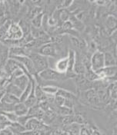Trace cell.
<instances>
[{"instance_id":"11","label":"cell","mask_w":117,"mask_h":135,"mask_svg":"<svg viewBox=\"0 0 117 135\" xmlns=\"http://www.w3.org/2000/svg\"><path fill=\"white\" fill-rule=\"evenodd\" d=\"M85 92H86L85 93L86 99L89 103L92 104V105H100L101 101L98 96L96 91L94 88L86 91Z\"/></svg>"},{"instance_id":"21","label":"cell","mask_w":117,"mask_h":135,"mask_svg":"<svg viewBox=\"0 0 117 135\" xmlns=\"http://www.w3.org/2000/svg\"><path fill=\"white\" fill-rule=\"evenodd\" d=\"M12 20L7 18V19L5 21V22L0 26V41H1V42H2V41L5 39L6 35V33H7V32H8V28H9V26L12 24Z\"/></svg>"},{"instance_id":"1","label":"cell","mask_w":117,"mask_h":135,"mask_svg":"<svg viewBox=\"0 0 117 135\" xmlns=\"http://www.w3.org/2000/svg\"><path fill=\"white\" fill-rule=\"evenodd\" d=\"M28 57H29L30 59L32 60L36 74H39L43 70L49 68L48 58L41 55L38 53H35V52H30V54L29 55Z\"/></svg>"},{"instance_id":"43","label":"cell","mask_w":117,"mask_h":135,"mask_svg":"<svg viewBox=\"0 0 117 135\" xmlns=\"http://www.w3.org/2000/svg\"><path fill=\"white\" fill-rule=\"evenodd\" d=\"M20 135H21V134H20Z\"/></svg>"},{"instance_id":"10","label":"cell","mask_w":117,"mask_h":135,"mask_svg":"<svg viewBox=\"0 0 117 135\" xmlns=\"http://www.w3.org/2000/svg\"><path fill=\"white\" fill-rule=\"evenodd\" d=\"M32 78V76H28L23 74L22 75L17 77L16 78L12 79V83L14 84L16 86H17L19 89H21L22 91H23L25 88L27 87V85L30 82Z\"/></svg>"},{"instance_id":"9","label":"cell","mask_w":117,"mask_h":135,"mask_svg":"<svg viewBox=\"0 0 117 135\" xmlns=\"http://www.w3.org/2000/svg\"><path fill=\"white\" fill-rule=\"evenodd\" d=\"M75 82L76 83L77 87L82 91H88L92 88V81H88L83 75H76L75 77Z\"/></svg>"},{"instance_id":"28","label":"cell","mask_w":117,"mask_h":135,"mask_svg":"<svg viewBox=\"0 0 117 135\" xmlns=\"http://www.w3.org/2000/svg\"><path fill=\"white\" fill-rule=\"evenodd\" d=\"M70 15L68 12L67 9H64V8H61L59 9V13H58V18L61 20L62 24L65 22L68 21L69 19Z\"/></svg>"},{"instance_id":"26","label":"cell","mask_w":117,"mask_h":135,"mask_svg":"<svg viewBox=\"0 0 117 135\" xmlns=\"http://www.w3.org/2000/svg\"><path fill=\"white\" fill-rule=\"evenodd\" d=\"M32 87H33V77H32V78H31L30 82H29V84L27 85V87L22 91V93L20 98H19V102H22V103H23V102L27 99V98L29 97V94H30L31 91H32Z\"/></svg>"},{"instance_id":"33","label":"cell","mask_w":117,"mask_h":135,"mask_svg":"<svg viewBox=\"0 0 117 135\" xmlns=\"http://www.w3.org/2000/svg\"><path fill=\"white\" fill-rule=\"evenodd\" d=\"M73 123L83 125L85 124V118L81 114H73Z\"/></svg>"},{"instance_id":"12","label":"cell","mask_w":117,"mask_h":135,"mask_svg":"<svg viewBox=\"0 0 117 135\" xmlns=\"http://www.w3.org/2000/svg\"><path fill=\"white\" fill-rule=\"evenodd\" d=\"M35 78H33V87H32V91L29 94V97L27 98V99L25 100L23 103L25 106L28 108H30L32 107L35 106V104H37V100H36V98H35Z\"/></svg>"},{"instance_id":"37","label":"cell","mask_w":117,"mask_h":135,"mask_svg":"<svg viewBox=\"0 0 117 135\" xmlns=\"http://www.w3.org/2000/svg\"><path fill=\"white\" fill-rule=\"evenodd\" d=\"M74 100H72V99H65L64 101V104H63V106L66 107L67 108H70V109H73L74 108Z\"/></svg>"},{"instance_id":"39","label":"cell","mask_w":117,"mask_h":135,"mask_svg":"<svg viewBox=\"0 0 117 135\" xmlns=\"http://www.w3.org/2000/svg\"><path fill=\"white\" fill-rule=\"evenodd\" d=\"M0 135H13L11 131L8 128V127L2 128L0 130Z\"/></svg>"},{"instance_id":"36","label":"cell","mask_w":117,"mask_h":135,"mask_svg":"<svg viewBox=\"0 0 117 135\" xmlns=\"http://www.w3.org/2000/svg\"><path fill=\"white\" fill-rule=\"evenodd\" d=\"M91 132H92V131L88 127L82 125L81 129H80V132H79V135H91Z\"/></svg>"},{"instance_id":"3","label":"cell","mask_w":117,"mask_h":135,"mask_svg":"<svg viewBox=\"0 0 117 135\" xmlns=\"http://www.w3.org/2000/svg\"><path fill=\"white\" fill-rule=\"evenodd\" d=\"M39 77L42 79V81H60L64 79L65 74H60L57 72L55 69H52L50 68H48L42 71L39 72Z\"/></svg>"},{"instance_id":"20","label":"cell","mask_w":117,"mask_h":135,"mask_svg":"<svg viewBox=\"0 0 117 135\" xmlns=\"http://www.w3.org/2000/svg\"><path fill=\"white\" fill-rule=\"evenodd\" d=\"M104 65L105 67H111L116 65V59L110 52L104 53Z\"/></svg>"},{"instance_id":"16","label":"cell","mask_w":117,"mask_h":135,"mask_svg":"<svg viewBox=\"0 0 117 135\" xmlns=\"http://www.w3.org/2000/svg\"><path fill=\"white\" fill-rule=\"evenodd\" d=\"M5 91L16 97L18 98H20V96L22 93V91L21 89H19L17 86H16L14 84H12L11 81L6 85V87L5 88Z\"/></svg>"},{"instance_id":"42","label":"cell","mask_w":117,"mask_h":135,"mask_svg":"<svg viewBox=\"0 0 117 135\" xmlns=\"http://www.w3.org/2000/svg\"><path fill=\"white\" fill-rule=\"evenodd\" d=\"M5 90H2V91H0V102L2 101V97H3V95L5 94Z\"/></svg>"},{"instance_id":"18","label":"cell","mask_w":117,"mask_h":135,"mask_svg":"<svg viewBox=\"0 0 117 135\" xmlns=\"http://www.w3.org/2000/svg\"><path fill=\"white\" fill-rule=\"evenodd\" d=\"M35 98L37 100V104L39 102H42V101H47L49 98V95L43 92L42 88H41V85H39V84H35Z\"/></svg>"},{"instance_id":"29","label":"cell","mask_w":117,"mask_h":135,"mask_svg":"<svg viewBox=\"0 0 117 135\" xmlns=\"http://www.w3.org/2000/svg\"><path fill=\"white\" fill-rule=\"evenodd\" d=\"M109 96L111 97V98L113 100V101H116V97H117V90H116V82L115 83H112V84H110L109 86Z\"/></svg>"},{"instance_id":"25","label":"cell","mask_w":117,"mask_h":135,"mask_svg":"<svg viewBox=\"0 0 117 135\" xmlns=\"http://www.w3.org/2000/svg\"><path fill=\"white\" fill-rule=\"evenodd\" d=\"M54 110L56 112V114H59L61 117L73 114V109L67 108L64 107V106H62V107H55Z\"/></svg>"},{"instance_id":"15","label":"cell","mask_w":117,"mask_h":135,"mask_svg":"<svg viewBox=\"0 0 117 135\" xmlns=\"http://www.w3.org/2000/svg\"><path fill=\"white\" fill-rule=\"evenodd\" d=\"M81 126L78 124L73 123L69 125L63 127L62 130L66 133L68 135H79Z\"/></svg>"},{"instance_id":"41","label":"cell","mask_w":117,"mask_h":135,"mask_svg":"<svg viewBox=\"0 0 117 135\" xmlns=\"http://www.w3.org/2000/svg\"><path fill=\"white\" fill-rule=\"evenodd\" d=\"M7 18H6V17H3V18H0V26L2 25L4 22H5V21L6 20Z\"/></svg>"},{"instance_id":"22","label":"cell","mask_w":117,"mask_h":135,"mask_svg":"<svg viewBox=\"0 0 117 135\" xmlns=\"http://www.w3.org/2000/svg\"><path fill=\"white\" fill-rule=\"evenodd\" d=\"M2 101L4 103H6V104H8L15 105L16 104L19 102V99L18 98H16V97H15V96H13V95H12V94H10L6 92L5 94L3 95V97H2V101Z\"/></svg>"},{"instance_id":"35","label":"cell","mask_w":117,"mask_h":135,"mask_svg":"<svg viewBox=\"0 0 117 135\" xmlns=\"http://www.w3.org/2000/svg\"><path fill=\"white\" fill-rule=\"evenodd\" d=\"M41 11H42V8H40V7H39V6H35L33 9H31V11L29 12V16L31 17V19L33 17L36 16L37 15L42 13Z\"/></svg>"},{"instance_id":"7","label":"cell","mask_w":117,"mask_h":135,"mask_svg":"<svg viewBox=\"0 0 117 135\" xmlns=\"http://www.w3.org/2000/svg\"><path fill=\"white\" fill-rule=\"evenodd\" d=\"M68 68H67L66 75L67 78H75L76 75L73 71V68L75 62V51L73 49H69V53H68Z\"/></svg>"},{"instance_id":"14","label":"cell","mask_w":117,"mask_h":135,"mask_svg":"<svg viewBox=\"0 0 117 135\" xmlns=\"http://www.w3.org/2000/svg\"><path fill=\"white\" fill-rule=\"evenodd\" d=\"M56 116H57L56 112L54 110V109L50 108L45 112V114H44V117L42 118V121L46 125L50 126L51 123H52L55 120V119L56 118Z\"/></svg>"},{"instance_id":"8","label":"cell","mask_w":117,"mask_h":135,"mask_svg":"<svg viewBox=\"0 0 117 135\" xmlns=\"http://www.w3.org/2000/svg\"><path fill=\"white\" fill-rule=\"evenodd\" d=\"M96 74L98 75L100 80L116 77V65L111 67H104L99 71L96 72Z\"/></svg>"},{"instance_id":"6","label":"cell","mask_w":117,"mask_h":135,"mask_svg":"<svg viewBox=\"0 0 117 135\" xmlns=\"http://www.w3.org/2000/svg\"><path fill=\"white\" fill-rule=\"evenodd\" d=\"M37 53L43 55L46 58L48 57H56L57 55V51L55 45L52 42H48L45 45H42L39 48Z\"/></svg>"},{"instance_id":"24","label":"cell","mask_w":117,"mask_h":135,"mask_svg":"<svg viewBox=\"0 0 117 135\" xmlns=\"http://www.w3.org/2000/svg\"><path fill=\"white\" fill-rule=\"evenodd\" d=\"M56 95L61 96L64 99H72V100L76 99V96L74 94H73V93L69 91H66V90H65L63 88H58V91H57Z\"/></svg>"},{"instance_id":"27","label":"cell","mask_w":117,"mask_h":135,"mask_svg":"<svg viewBox=\"0 0 117 135\" xmlns=\"http://www.w3.org/2000/svg\"><path fill=\"white\" fill-rule=\"evenodd\" d=\"M41 88L45 94L48 95H52V96H55L58 90V87L52 86V85H43V86H41Z\"/></svg>"},{"instance_id":"32","label":"cell","mask_w":117,"mask_h":135,"mask_svg":"<svg viewBox=\"0 0 117 135\" xmlns=\"http://www.w3.org/2000/svg\"><path fill=\"white\" fill-rule=\"evenodd\" d=\"M65 99L61 97V96H58V95H55L54 97V100H53V103L55 104V107H62L63 106Z\"/></svg>"},{"instance_id":"23","label":"cell","mask_w":117,"mask_h":135,"mask_svg":"<svg viewBox=\"0 0 117 135\" xmlns=\"http://www.w3.org/2000/svg\"><path fill=\"white\" fill-rule=\"evenodd\" d=\"M43 16L44 13L42 12L39 15H37L36 16L33 17L31 19V24L32 27H33L35 28H41L42 26V19H43Z\"/></svg>"},{"instance_id":"5","label":"cell","mask_w":117,"mask_h":135,"mask_svg":"<svg viewBox=\"0 0 117 135\" xmlns=\"http://www.w3.org/2000/svg\"><path fill=\"white\" fill-rule=\"evenodd\" d=\"M25 131H33V130H44V131H48L51 130L52 127L48 125H46L42 121L38 120L35 118H29L26 123L25 126Z\"/></svg>"},{"instance_id":"38","label":"cell","mask_w":117,"mask_h":135,"mask_svg":"<svg viewBox=\"0 0 117 135\" xmlns=\"http://www.w3.org/2000/svg\"><path fill=\"white\" fill-rule=\"evenodd\" d=\"M51 135H68L62 130V129H60V128H57V129H55V130H52V134Z\"/></svg>"},{"instance_id":"34","label":"cell","mask_w":117,"mask_h":135,"mask_svg":"<svg viewBox=\"0 0 117 135\" xmlns=\"http://www.w3.org/2000/svg\"><path fill=\"white\" fill-rule=\"evenodd\" d=\"M73 24L71 23V22L69 20H68L66 22H63L62 25H61V27H60V29L62 31H65V32H68L71 29H73Z\"/></svg>"},{"instance_id":"19","label":"cell","mask_w":117,"mask_h":135,"mask_svg":"<svg viewBox=\"0 0 117 135\" xmlns=\"http://www.w3.org/2000/svg\"><path fill=\"white\" fill-rule=\"evenodd\" d=\"M8 128L11 131L13 135H19L25 131V127L18 122L12 123L10 125H8Z\"/></svg>"},{"instance_id":"17","label":"cell","mask_w":117,"mask_h":135,"mask_svg":"<svg viewBox=\"0 0 117 135\" xmlns=\"http://www.w3.org/2000/svg\"><path fill=\"white\" fill-rule=\"evenodd\" d=\"M29 108L24 104L22 102H19L14 105L13 108V112L16 114L18 117L21 116H25L28 113Z\"/></svg>"},{"instance_id":"13","label":"cell","mask_w":117,"mask_h":135,"mask_svg":"<svg viewBox=\"0 0 117 135\" xmlns=\"http://www.w3.org/2000/svg\"><path fill=\"white\" fill-rule=\"evenodd\" d=\"M56 71L60 74H66L68 68V57H63L56 62Z\"/></svg>"},{"instance_id":"4","label":"cell","mask_w":117,"mask_h":135,"mask_svg":"<svg viewBox=\"0 0 117 135\" xmlns=\"http://www.w3.org/2000/svg\"><path fill=\"white\" fill-rule=\"evenodd\" d=\"M22 38H23V32L20 26L16 22H12L9 26V28L6 33L5 39L12 40V41H19Z\"/></svg>"},{"instance_id":"30","label":"cell","mask_w":117,"mask_h":135,"mask_svg":"<svg viewBox=\"0 0 117 135\" xmlns=\"http://www.w3.org/2000/svg\"><path fill=\"white\" fill-rule=\"evenodd\" d=\"M0 114H2L4 116H6V118L8 119L11 123L17 122L18 116H17L13 111H10V112H0Z\"/></svg>"},{"instance_id":"2","label":"cell","mask_w":117,"mask_h":135,"mask_svg":"<svg viewBox=\"0 0 117 135\" xmlns=\"http://www.w3.org/2000/svg\"><path fill=\"white\" fill-rule=\"evenodd\" d=\"M89 65L90 68L94 72H97L102 68L105 67L104 65V53L100 51H96L91 59H89Z\"/></svg>"},{"instance_id":"40","label":"cell","mask_w":117,"mask_h":135,"mask_svg":"<svg viewBox=\"0 0 117 135\" xmlns=\"http://www.w3.org/2000/svg\"><path fill=\"white\" fill-rule=\"evenodd\" d=\"M73 1H64L62 2L61 6L62 7V8L66 9V8H69L71 6V5L73 4Z\"/></svg>"},{"instance_id":"31","label":"cell","mask_w":117,"mask_h":135,"mask_svg":"<svg viewBox=\"0 0 117 135\" xmlns=\"http://www.w3.org/2000/svg\"><path fill=\"white\" fill-rule=\"evenodd\" d=\"M106 25L109 27V28L114 29L116 25V18L114 16H109L106 19Z\"/></svg>"}]
</instances>
